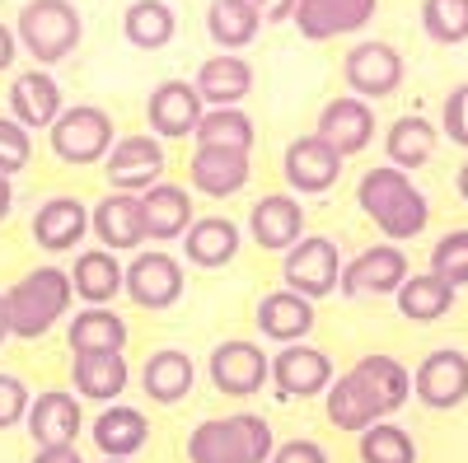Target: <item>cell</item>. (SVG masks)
<instances>
[{
  "mask_svg": "<svg viewBox=\"0 0 468 463\" xmlns=\"http://www.w3.org/2000/svg\"><path fill=\"white\" fill-rule=\"evenodd\" d=\"M379 10V0H300L295 5V28L309 43H328L342 33H361Z\"/></svg>",
  "mask_w": 468,
  "mask_h": 463,
  "instance_id": "obj_17",
  "label": "cell"
},
{
  "mask_svg": "<svg viewBox=\"0 0 468 463\" xmlns=\"http://www.w3.org/2000/svg\"><path fill=\"white\" fill-rule=\"evenodd\" d=\"M412 394L421 407L431 412H450L468 398V356L454 352V346H441L431 352L417 370H412Z\"/></svg>",
  "mask_w": 468,
  "mask_h": 463,
  "instance_id": "obj_16",
  "label": "cell"
},
{
  "mask_svg": "<svg viewBox=\"0 0 468 463\" xmlns=\"http://www.w3.org/2000/svg\"><path fill=\"white\" fill-rule=\"evenodd\" d=\"M239 225L225 220V216H202L187 225L183 235V258L192 267H202V272H216V267H229L234 258H239Z\"/></svg>",
  "mask_w": 468,
  "mask_h": 463,
  "instance_id": "obj_28",
  "label": "cell"
},
{
  "mask_svg": "<svg viewBox=\"0 0 468 463\" xmlns=\"http://www.w3.org/2000/svg\"><path fill=\"white\" fill-rule=\"evenodd\" d=\"M48 141H52V154L61 164L85 169V164L108 160V150H112L117 136H112V118L103 108L75 103V108H61V118L48 127Z\"/></svg>",
  "mask_w": 468,
  "mask_h": 463,
  "instance_id": "obj_6",
  "label": "cell"
},
{
  "mask_svg": "<svg viewBox=\"0 0 468 463\" xmlns=\"http://www.w3.org/2000/svg\"><path fill=\"white\" fill-rule=\"evenodd\" d=\"M122 295L150 314H165L183 300V262L169 258L165 248H150V253H136L127 267H122Z\"/></svg>",
  "mask_w": 468,
  "mask_h": 463,
  "instance_id": "obj_8",
  "label": "cell"
},
{
  "mask_svg": "<svg viewBox=\"0 0 468 463\" xmlns=\"http://www.w3.org/2000/svg\"><path fill=\"white\" fill-rule=\"evenodd\" d=\"M192 89L202 94L207 108H239L253 94V66L239 52H216L197 66V80Z\"/></svg>",
  "mask_w": 468,
  "mask_h": 463,
  "instance_id": "obj_23",
  "label": "cell"
},
{
  "mask_svg": "<svg viewBox=\"0 0 468 463\" xmlns=\"http://www.w3.org/2000/svg\"><path fill=\"white\" fill-rule=\"evenodd\" d=\"M271 449H277V436L258 412L207 416L187 436V463H267Z\"/></svg>",
  "mask_w": 468,
  "mask_h": 463,
  "instance_id": "obj_4",
  "label": "cell"
},
{
  "mask_svg": "<svg viewBox=\"0 0 468 463\" xmlns=\"http://www.w3.org/2000/svg\"><path fill=\"white\" fill-rule=\"evenodd\" d=\"M187 174H192V187H197L202 197H234V192H244V183H249V154L197 145Z\"/></svg>",
  "mask_w": 468,
  "mask_h": 463,
  "instance_id": "obj_30",
  "label": "cell"
},
{
  "mask_svg": "<svg viewBox=\"0 0 468 463\" xmlns=\"http://www.w3.org/2000/svg\"><path fill=\"white\" fill-rule=\"evenodd\" d=\"M103 463H132V458H103Z\"/></svg>",
  "mask_w": 468,
  "mask_h": 463,
  "instance_id": "obj_52",
  "label": "cell"
},
{
  "mask_svg": "<svg viewBox=\"0 0 468 463\" xmlns=\"http://www.w3.org/2000/svg\"><path fill=\"white\" fill-rule=\"evenodd\" d=\"M90 229L99 235V244L108 253H132L145 244V216H141V197L132 192H108V197L90 211Z\"/></svg>",
  "mask_w": 468,
  "mask_h": 463,
  "instance_id": "obj_22",
  "label": "cell"
},
{
  "mask_svg": "<svg viewBox=\"0 0 468 463\" xmlns=\"http://www.w3.org/2000/svg\"><path fill=\"white\" fill-rule=\"evenodd\" d=\"M249 235L267 253H286L291 244H300L304 239L300 197H291V192H267V197H258L253 211H249Z\"/></svg>",
  "mask_w": 468,
  "mask_h": 463,
  "instance_id": "obj_19",
  "label": "cell"
},
{
  "mask_svg": "<svg viewBox=\"0 0 468 463\" xmlns=\"http://www.w3.org/2000/svg\"><path fill=\"white\" fill-rule=\"evenodd\" d=\"M282 174L291 183V197H324V192H333V183L342 178V154L333 145H324L319 136H295L286 145Z\"/></svg>",
  "mask_w": 468,
  "mask_h": 463,
  "instance_id": "obj_15",
  "label": "cell"
},
{
  "mask_svg": "<svg viewBox=\"0 0 468 463\" xmlns=\"http://www.w3.org/2000/svg\"><path fill=\"white\" fill-rule=\"evenodd\" d=\"M421 28L431 43H468V0H421Z\"/></svg>",
  "mask_w": 468,
  "mask_h": 463,
  "instance_id": "obj_40",
  "label": "cell"
},
{
  "mask_svg": "<svg viewBox=\"0 0 468 463\" xmlns=\"http://www.w3.org/2000/svg\"><path fill=\"white\" fill-rule=\"evenodd\" d=\"M122 33H127V43L141 47V52H160L174 43V33H178V15L169 0H132L127 15H122Z\"/></svg>",
  "mask_w": 468,
  "mask_h": 463,
  "instance_id": "obj_36",
  "label": "cell"
},
{
  "mask_svg": "<svg viewBox=\"0 0 468 463\" xmlns=\"http://www.w3.org/2000/svg\"><path fill=\"white\" fill-rule=\"evenodd\" d=\"M403 52L379 43V37H366L346 52L342 61V75H346V89L356 99H388L399 85H403Z\"/></svg>",
  "mask_w": 468,
  "mask_h": 463,
  "instance_id": "obj_10",
  "label": "cell"
},
{
  "mask_svg": "<svg viewBox=\"0 0 468 463\" xmlns=\"http://www.w3.org/2000/svg\"><path fill=\"white\" fill-rule=\"evenodd\" d=\"M127 356H75L70 361V389L75 398H90V403H117L127 389Z\"/></svg>",
  "mask_w": 468,
  "mask_h": 463,
  "instance_id": "obj_33",
  "label": "cell"
},
{
  "mask_svg": "<svg viewBox=\"0 0 468 463\" xmlns=\"http://www.w3.org/2000/svg\"><path fill=\"white\" fill-rule=\"evenodd\" d=\"M61 85L52 70H19L10 80V118L24 127V132H48L57 118H61Z\"/></svg>",
  "mask_w": 468,
  "mask_h": 463,
  "instance_id": "obj_20",
  "label": "cell"
},
{
  "mask_svg": "<svg viewBox=\"0 0 468 463\" xmlns=\"http://www.w3.org/2000/svg\"><path fill=\"white\" fill-rule=\"evenodd\" d=\"M403 281H408V253L399 244H375L351 262H342L337 290L346 300H370V295H394Z\"/></svg>",
  "mask_w": 468,
  "mask_h": 463,
  "instance_id": "obj_11",
  "label": "cell"
},
{
  "mask_svg": "<svg viewBox=\"0 0 468 463\" xmlns=\"http://www.w3.org/2000/svg\"><path fill=\"white\" fill-rule=\"evenodd\" d=\"M5 323H10V337H43L52 332L61 319H66V309H70V277L61 272V267L43 262V267H33V272H24L5 295Z\"/></svg>",
  "mask_w": 468,
  "mask_h": 463,
  "instance_id": "obj_3",
  "label": "cell"
},
{
  "mask_svg": "<svg viewBox=\"0 0 468 463\" xmlns=\"http://www.w3.org/2000/svg\"><path fill=\"white\" fill-rule=\"evenodd\" d=\"M249 5L267 19V24H286L291 15H295V5H300V0H249Z\"/></svg>",
  "mask_w": 468,
  "mask_h": 463,
  "instance_id": "obj_46",
  "label": "cell"
},
{
  "mask_svg": "<svg viewBox=\"0 0 468 463\" xmlns=\"http://www.w3.org/2000/svg\"><path fill=\"white\" fill-rule=\"evenodd\" d=\"M394 300H399V314L408 323H436V319H445L450 309H454L459 290L445 286L436 272H417V277L408 272V281L394 290Z\"/></svg>",
  "mask_w": 468,
  "mask_h": 463,
  "instance_id": "obj_35",
  "label": "cell"
},
{
  "mask_svg": "<svg viewBox=\"0 0 468 463\" xmlns=\"http://www.w3.org/2000/svg\"><path fill=\"white\" fill-rule=\"evenodd\" d=\"M90 235V206L75 197H52L33 211V239L48 253H70Z\"/></svg>",
  "mask_w": 468,
  "mask_h": 463,
  "instance_id": "obj_26",
  "label": "cell"
},
{
  "mask_svg": "<svg viewBox=\"0 0 468 463\" xmlns=\"http://www.w3.org/2000/svg\"><path fill=\"white\" fill-rule=\"evenodd\" d=\"M10 337V323H5V300H0V342Z\"/></svg>",
  "mask_w": 468,
  "mask_h": 463,
  "instance_id": "obj_51",
  "label": "cell"
},
{
  "mask_svg": "<svg viewBox=\"0 0 468 463\" xmlns=\"http://www.w3.org/2000/svg\"><path fill=\"white\" fill-rule=\"evenodd\" d=\"M356 206L375 220V229L388 244H408L417 239L426 220H431V206H426V192L394 164L366 169L356 183Z\"/></svg>",
  "mask_w": 468,
  "mask_h": 463,
  "instance_id": "obj_2",
  "label": "cell"
},
{
  "mask_svg": "<svg viewBox=\"0 0 468 463\" xmlns=\"http://www.w3.org/2000/svg\"><path fill=\"white\" fill-rule=\"evenodd\" d=\"M33 463H85V458H80V449H75V445H61V449H37Z\"/></svg>",
  "mask_w": 468,
  "mask_h": 463,
  "instance_id": "obj_47",
  "label": "cell"
},
{
  "mask_svg": "<svg viewBox=\"0 0 468 463\" xmlns=\"http://www.w3.org/2000/svg\"><path fill=\"white\" fill-rule=\"evenodd\" d=\"M361 463H417V440L399 421H375L361 431Z\"/></svg>",
  "mask_w": 468,
  "mask_h": 463,
  "instance_id": "obj_39",
  "label": "cell"
},
{
  "mask_svg": "<svg viewBox=\"0 0 468 463\" xmlns=\"http://www.w3.org/2000/svg\"><path fill=\"white\" fill-rule=\"evenodd\" d=\"M28 403H33L28 384H24L19 374H5V370H0V431L19 426V421L28 416Z\"/></svg>",
  "mask_w": 468,
  "mask_h": 463,
  "instance_id": "obj_43",
  "label": "cell"
},
{
  "mask_svg": "<svg viewBox=\"0 0 468 463\" xmlns=\"http://www.w3.org/2000/svg\"><path fill=\"white\" fill-rule=\"evenodd\" d=\"M454 183H459V197L468 202V160H463V169H459V178H454Z\"/></svg>",
  "mask_w": 468,
  "mask_h": 463,
  "instance_id": "obj_50",
  "label": "cell"
},
{
  "mask_svg": "<svg viewBox=\"0 0 468 463\" xmlns=\"http://www.w3.org/2000/svg\"><path fill=\"white\" fill-rule=\"evenodd\" d=\"M15 37H19V47L48 70V66L66 61L75 47H80L85 19L70 0H28V5L19 10V19H15Z\"/></svg>",
  "mask_w": 468,
  "mask_h": 463,
  "instance_id": "obj_5",
  "label": "cell"
},
{
  "mask_svg": "<svg viewBox=\"0 0 468 463\" xmlns=\"http://www.w3.org/2000/svg\"><path fill=\"white\" fill-rule=\"evenodd\" d=\"M324 145H333L342 160L361 154L370 141H375V108L356 94H342V99H328L324 112H319V132H314Z\"/></svg>",
  "mask_w": 468,
  "mask_h": 463,
  "instance_id": "obj_18",
  "label": "cell"
},
{
  "mask_svg": "<svg viewBox=\"0 0 468 463\" xmlns=\"http://www.w3.org/2000/svg\"><path fill=\"white\" fill-rule=\"evenodd\" d=\"M10 206H15V183H10L5 174H0V220L10 216Z\"/></svg>",
  "mask_w": 468,
  "mask_h": 463,
  "instance_id": "obj_49",
  "label": "cell"
},
{
  "mask_svg": "<svg viewBox=\"0 0 468 463\" xmlns=\"http://www.w3.org/2000/svg\"><path fill=\"white\" fill-rule=\"evenodd\" d=\"M262 28V15L249 5V0H211L207 5V33L220 52H239L249 47Z\"/></svg>",
  "mask_w": 468,
  "mask_h": 463,
  "instance_id": "obj_37",
  "label": "cell"
},
{
  "mask_svg": "<svg viewBox=\"0 0 468 463\" xmlns=\"http://www.w3.org/2000/svg\"><path fill=\"white\" fill-rule=\"evenodd\" d=\"M426 272H436V277H441L445 286H454V290L468 286V229H450V235L436 239L431 267H426Z\"/></svg>",
  "mask_w": 468,
  "mask_h": 463,
  "instance_id": "obj_41",
  "label": "cell"
},
{
  "mask_svg": "<svg viewBox=\"0 0 468 463\" xmlns=\"http://www.w3.org/2000/svg\"><path fill=\"white\" fill-rule=\"evenodd\" d=\"M28 436L37 449H61V445H75L80 436V398L66 394V389H48L28 403Z\"/></svg>",
  "mask_w": 468,
  "mask_h": 463,
  "instance_id": "obj_21",
  "label": "cell"
},
{
  "mask_svg": "<svg viewBox=\"0 0 468 463\" xmlns=\"http://www.w3.org/2000/svg\"><path fill=\"white\" fill-rule=\"evenodd\" d=\"M267 379L277 398H319L328 394V384L337 379L333 374V356L319 352L309 342H295V346H282L277 356L267 361Z\"/></svg>",
  "mask_w": 468,
  "mask_h": 463,
  "instance_id": "obj_9",
  "label": "cell"
},
{
  "mask_svg": "<svg viewBox=\"0 0 468 463\" xmlns=\"http://www.w3.org/2000/svg\"><path fill=\"white\" fill-rule=\"evenodd\" d=\"M253 319H258V332H262L267 342L295 346V342H304L309 332H314V304L282 286V290H271V295L258 300Z\"/></svg>",
  "mask_w": 468,
  "mask_h": 463,
  "instance_id": "obj_24",
  "label": "cell"
},
{
  "mask_svg": "<svg viewBox=\"0 0 468 463\" xmlns=\"http://www.w3.org/2000/svg\"><path fill=\"white\" fill-rule=\"evenodd\" d=\"M15 52H19V37L10 24H0V70H10L15 66Z\"/></svg>",
  "mask_w": 468,
  "mask_h": 463,
  "instance_id": "obj_48",
  "label": "cell"
},
{
  "mask_svg": "<svg viewBox=\"0 0 468 463\" xmlns=\"http://www.w3.org/2000/svg\"><path fill=\"white\" fill-rule=\"evenodd\" d=\"M197 145H216V150H239L249 154L253 150V118L244 108H207L197 132H192Z\"/></svg>",
  "mask_w": 468,
  "mask_h": 463,
  "instance_id": "obj_38",
  "label": "cell"
},
{
  "mask_svg": "<svg viewBox=\"0 0 468 463\" xmlns=\"http://www.w3.org/2000/svg\"><path fill=\"white\" fill-rule=\"evenodd\" d=\"M202 94L192 89V80H165V85H154L150 99H145V122H150V136L154 141H183L197 132L202 122Z\"/></svg>",
  "mask_w": 468,
  "mask_h": 463,
  "instance_id": "obj_14",
  "label": "cell"
},
{
  "mask_svg": "<svg viewBox=\"0 0 468 463\" xmlns=\"http://www.w3.org/2000/svg\"><path fill=\"white\" fill-rule=\"evenodd\" d=\"M66 277H70V295H80L90 309L122 295V262H117L108 248H85L70 262Z\"/></svg>",
  "mask_w": 468,
  "mask_h": 463,
  "instance_id": "obj_32",
  "label": "cell"
},
{
  "mask_svg": "<svg viewBox=\"0 0 468 463\" xmlns=\"http://www.w3.org/2000/svg\"><path fill=\"white\" fill-rule=\"evenodd\" d=\"M28 160H33V132H24L5 112V118H0V174L15 178V174L28 169Z\"/></svg>",
  "mask_w": 468,
  "mask_h": 463,
  "instance_id": "obj_42",
  "label": "cell"
},
{
  "mask_svg": "<svg viewBox=\"0 0 468 463\" xmlns=\"http://www.w3.org/2000/svg\"><path fill=\"white\" fill-rule=\"evenodd\" d=\"M436 141L441 132L421 118V112H408V118H399L394 127L384 132V154H388V164L412 174L421 164H431V154H436Z\"/></svg>",
  "mask_w": 468,
  "mask_h": 463,
  "instance_id": "obj_34",
  "label": "cell"
},
{
  "mask_svg": "<svg viewBox=\"0 0 468 463\" xmlns=\"http://www.w3.org/2000/svg\"><path fill=\"white\" fill-rule=\"evenodd\" d=\"M267 463H328V449L300 436V440H286V445H277Z\"/></svg>",
  "mask_w": 468,
  "mask_h": 463,
  "instance_id": "obj_45",
  "label": "cell"
},
{
  "mask_svg": "<svg viewBox=\"0 0 468 463\" xmlns=\"http://www.w3.org/2000/svg\"><path fill=\"white\" fill-rule=\"evenodd\" d=\"M141 216H145V239H154V244L183 239L187 225H192V197H187V187H178V183L145 187L141 192Z\"/></svg>",
  "mask_w": 468,
  "mask_h": 463,
  "instance_id": "obj_29",
  "label": "cell"
},
{
  "mask_svg": "<svg viewBox=\"0 0 468 463\" xmlns=\"http://www.w3.org/2000/svg\"><path fill=\"white\" fill-rule=\"evenodd\" d=\"M192 384H197V365H192L187 352L178 346H165V352H150L145 365H141V389L150 403L160 407H174L192 394Z\"/></svg>",
  "mask_w": 468,
  "mask_h": 463,
  "instance_id": "obj_27",
  "label": "cell"
},
{
  "mask_svg": "<svg viewBox=\"0 0 468 463\" xmlns=\"http://www.w3.org/2000/svg\"><path fill=\"white\" fill-rule=\"evenodd\" d=\"M441 132H445L454 145H463V150H468V80H463V85H454V89L445 94V108H441Z\"/></svg>",
  "mask_w": 468,
  "mask_h": 463,
  "instance_id": "obj_44",
  "label": "cell"
},
{
  "mask_svg": "<svg viewBox=\"0 0 468 463\" xmlns=\"http://www.w3.org/2000/svg\"><path fill=\"white\" fill-rule=\"evenodd\" d=\"M412 398V370L384 352H370L351 365L346 374H337L324 394V412L337 431L361 436L375 421H394V412Z\"/></svg>",
  "mask_w": 468,
  "mask_h": 463,
  "instance_id": "obj_1",
  "label": "cell"
},
{
  "mask_svg": "<svg viewBox=\"0 0 468 463\" xmlns=\"http://www.w3.org/2000/svg\"><path fill=\"white\" fill-rule=\"evenodd\" d=\"M103 174H108L112 192H132V197H141L145 187L165 183V145L154 136H122V141H112L108 160H103Z\"/></svg>",
  "mask_w": 468,
  "mask_h": 463,
  "instance_id": "obj_13",
  "label": "cell"
},
{
  "mask_svg": "<svg viewBox=\"0 0 468 463\" xmlns=\"http://www.w3.org/2000/svg\"><path fill=\"white\" fill-rule=\"evenodd\" d=\"M90 436L103 449V458H136L145 449V440H150V421H145V412L117 403V407H103L94 416Z\"/></svg>",
  "mask_w": 468,
  "mask_h": 463,
  "instance_id": "obj_31",
  "label": "cell"
},
{
  "mask_svg": "<svg viewBox=\"0 0 468 463\" xmlns=\"http://www.w3.org/2000/svg\"><path fill=\"white\" fill-rule=\"evenodd\" d=\"M127 319L112 314L108 304L99 309H80L70 323H66V342H70V356H122L127 352Z\"/></svg>",
  "mask_w": 468,
  "mask_h": 463,
  "instance_id": "obj_25",
  "label": "cell"
},
{
  "mask_svg": "<svg viewBox=\"0 0 468 463\" xmlns=\"http://www.w3.org/2000/svg\"><path fill=\"white\" fill-rule=\"evenodd\" d=\"M282 277H286V290H295V295H304L309 304H314V300L337 290V281H342V253H337V244L328 235H304L300 244L286 248Z\"/></svg>",
  "mask_w": 468,
  "mask_h": 463,
  "instance_id": "obj_7",
  "label": "cell"
},
{
  "mask_svg": "<svg viewBox=\"0 0 468 463\" xmlns=\"http://www.w3.org/2000/svg\"><path fill=\"white\" fill-rule=\"evenodd\" d=\"M207 374H211V384L225 398H253V394H262V384H267V352L258 342H249V337H229V342H220L211 352Z\"/></svg>",
  "mask_w": 468,
  "mask_h": 463,
  "instance_id": "obj_12",
  "label": "cell"
}]
</instances>
